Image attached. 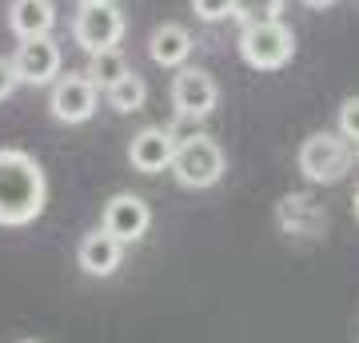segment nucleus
<instances>
[{"label": "nucleus", "instance_id": "25", "mask_svg": "<svg viewBox=\"0 0 359 343\" xmlns=\"http://www.w3.org/2000/svg\"><path fill=\"white\" fill-rule=\"evenodd\" d=\"M25 343H36V339H25Z\"/></svg>", "mask_w": 359, "mask_h": 343}, {"label": "nucleus", "instance_id": "23", "mask_svg": "<svg viewBox=\"0 0 359 343\" xmlns=\"http://www.w3.org/2000/svg\"><path fill=\"white\" fill-rule=\"evenodd\" d=\"M80 4H108V0H80Z\"/></svg>", "mask_w": 359, "mask_h": 343}, {"label": "nucleus", "instance_id": "16", "mask_svg": "<svg viewBox=\"0 0 359 343\" xmlns=\"http://www.w3.org/2000/svg\"><path fill=\"white\" fill-rule=\"evenodd\" d=\"M104 96H108V104H112L120 116H128V112H140L144 104H148V84H144V76L128 72V76L120 80V84H112Z\"/></svg>", "mask_w": 359, "mask_h": 343}, {"label": "nucleus", "instance_id": "15", "mask_svg": "<svg viewBox=\"0 0 359 343\" xmlns=\"http://www.w3.org/2000/svg\"><path fill=\"white\" fill-rule=\"evenodd\" d=\"M132 68L128 60H124V52L120 48H108V52H96V56H88V76L96 88H112V84H120V80L128 76Z\"/></svg>", "mask_w": 359, "mask_h": 343}, {"label": "nucleus", "instance_id": "8", "mask_svg": "<svg viewBox=\"0 0 359 343\" xmlns=\"http://www.w3.org/2000/svg\"><path fill=\"white\" fill-rule=\"evenodd\" d=\"M60 44L52 36H36V40H20L13 64L20 84H32V88H44V84H56L60 80Z\"/></svg>", "mask_w": 359, "mask_h": 343}, {"label": "nucleus", "instance_id": "17", "mask_svg": "<svg viewBox=\"0 0 359 343\" xmlns=\"http://www.w3.org/2000/svg\"><path fill=\"white\" fill-rule=\"evenodd\" d=\"M283 0H236V20L256 25V20H280Z\"/></svg>", "mask_w": 359, "mask_h": 343}, {"label": "nucleus", "instance_id": "2", "mask_svg": "<svg viewBox=\"0 0 359 343\" xmlns=\"http://www.w3.org/2000/svg\"><path fill=\"white\" fill-rule=\"evenodd\" d=\"M355 148L344 132H311L299 144V172L308 184H339L351 172Z\"/></svg>", "mask_w": 359, "mask_h": 343}, {"label": "nucleus", "instance_id": "10", "mask_svg": "<svg viewBox=\"0 0 359 343\" xmlns=\"http://www.w3.org/2000/svg\"><path fill=\"white\" fill-rule=\"evenodd\" d=\"M148 228H152V208H148L140 196L120 191V196H112V200L104 203V231H112L120 243L144 240Z\"/></svg>", "mask_w": 359, "mask_h": 343}, {"label": "nucleus", "instance_id": "14", "mask_svg": "<svg viewBox=\"0 0 359 343\" xmlns=\"http://www.w3.org/2000/svg\"><path fill=\"white\" fill-rule=\"evenodd\" d=\"M8 28H13L20 40L48 36L52 28H56V4H52V0H13V8H8Z\"/></svg>", "mask_w": 359, "mask_h": 343}, {"label": "nucleus", "instance_id": "24", "mask_svg": "<svg viewBox=\"0 0 359 343\" xmlns=\"http://www.w3.org/2000/svg\"><path fill=\"white\" fill-rule=\"evenodd\" d=\"M355 164H359V144H355Z\"/></svg>", "mask_w": 359, "mask_h": 343}, {"label": "nucleus", "instance_id": "4", "mask_svg": "<svg viewBox=\"0 0 359 343\" xmlns=\"http://www.w3.org/2000/svg\"><path fill=\"white\" fill-rule=\"evenodd\" d=\"M224 168H228V160H224V148H219L212 136H192V140H184L176 148V160H172V176L184 184V188H212V184H219V176H224Z\"/></svg>", "mask_w": 359, "mask_h": 343}, {"label": "nucleus", "instance_id": "19", "mask_svg": "<svg viewBox=\"0 0 359 343\" xmlns=\"http://www.w3.org/2000/svg\"><path fill=\"white\" fill-rule=\"evenodd\" d=\"M339 132H344L351 144H359V96H347L339 104Z\"/></svg>", "mask_w": 359, "mask_h": 343}, {"label": "nucleus", "instance_id": "3", "mask_svg": "<svg viewBox=\"0 0 359 343\" xmlns=\"http://www.w3.org/2000/svg\"><path fill=\"white\" fill-rule=\"evenodd\" d=\"M240 56L256 72H280L295 56V36L283 20H256L240 28Z\"/></svg>", "mask_w": 359, "mask_h": 343}, {"label": "nucleus", "instance_id": "6", "mask_svg": "<svg viewBox=\"0 0 359 343\" xmlns=\"http://www.w3.org/2000/svg\"><path fill=\"white\" fill-rule=\"evenodd\" d=\"M96 100H100V88L92 84L88 72H68V76H60L52 84L48 108L60 124H84L96 112Z\"/></svg>", "mask_w": 359, "mask_h": 343}, {"label": "nucleus", "instance_id": "22", "mask_svg": "<svg viewBox=\"0 0 359 343\" xmlns=\"http://www.w3.org/2000/svg\"><path fill=\"white\" fill-rule=\"evenodd\" d=\"M351 212H355V220H359V191H355V200H351Z\"/></svg>", "mask_w": 359, "mask_h": 343}, {"label": "nucleus", "instance_id": "11", "mask_svg": "<svg viewBox=\"0 0 359 343\" xmlns=\"http://www.w3.org/2000/svg\"><path fill=\"white\" fill-rule=\"evenodd\" d=\"M176 136L172 128H140L128 144V160L136 172L144 176H156V172H172V160H176Z\"/></svg>", "mask_w": 359, "mask_h": 343}, {"label": "nucleus", "instance_id": "18", "mask_svg": "<svg viewBox=\"0 0 359 343\" xmlns=\"http://www.w3.org/2000/svg\"><path fill=\"white\" fill-rule=\"evenodd\" d=\"M192 8H196V16H200V20L216 25V20L236 16V0H192Z\"/></svg>", "mask_w": 359, "mask_h": 343}, {"label": "nucleus", "instance_id": "1", "mask_svg": "<svg viewBox=\"0 0 359 343\" xmlns=\"http://www.w3.org/2000/svg\"><path fill=\"white\" fill-rule=\"evenodd\" d=\"M48 200V180L36 156L20 148H0V228H25L40 220Z\"/></svg>", "mask_w": 359, "mask_h": 343}, {"label": "nucleus", "instance_id": "13", "mask_svg": "<svg viewBox=\"0 0 359 343\" xmlns=\"http://www.w3.org/2000/svg\"><path fill=\"white\" fill-rule=\"evenodd\" d=\"M148 56H152L160 68H180V64L192 56V32L176 20L168 25H156L152 36H148Z\"/></svg>", "mask_w": 359, "mask_h": 343}, {"label": "nucleus", "instance_id": "12", "mask_svg": "<svg viewBox=\"0 0 359 343\" xmlns=\"http://www.w3.org/2000/svg\"><path fill=\"white\" fill-rule=\"evenodd\" d=\"M124 248L128 243H120L112 236V231H88L84 240H80V248H76V260H80V267L88 271V276H96V280H108L116 267H120V260H124Z\"/></svg>", "mask_w": 359, "mask_h": 343}, {"label": "nucleus", "instance_id": "20", "mask_svg": "<svg viewBox=\"0 0 359 343\" xmlns=\"http://www.w3.org/2000/svg\"><path fill=\"white\" fill-rule=\"evenodd\" d=\"M16 84H20V76H16V64L13 60H0V100H8L16 92Z\"/></svg>", "mask_w": 359, "mask_h": 343}, {"label": "nucleus", "instance_id": "21", "mask_svg": "<svg viewBox=\"0 0 359 343\" xmlns=\"http://www.w3.org/2000/svg\"><path fill=\"white\" fill-rule=\"evenodd\" d=\"M308 8H327V4H335V0H304Z\"/></svg>", "mask_w": 359, "mask_h": 343}, {"label": "nucleus", "instance_id": "9", "mask_svg": "<svg viewBox=\"0 0 359 343\" xmlns=\"http://www.w3.org/2000/svg\"><path fill=\"white\" fill-rule=\"evenodd\" d=\"M276 224L292 240H316L327 228V212H323V203H316V196H308V191H287L276 203Z\"/></svg>", "mask_w": 359, "mask_h": 343}, {"label": "nucleus", "instance_id": "5", "mask_svg": "<svg viewBox=\"0 0 359 343\" xmlns=\"http://www.w3.org/2000/svg\"><path fill=\"white\" fill-rule=\"evenodd\" d=\"M72 36H76V44L88 52V56L116 48L120 36H124V13L116 8L112 0H108V4H80Z\"/></svg>", "mask_w": 359, "mask_h": 343}, {"label": "nucleus", "instance_id": "7", "mask_svg": "<svg viewBox=\"0 0 359 343\" xmlns=\"http://www.w3.org/2000/svg\"><path fill=\"white\" fill-rule=\"evenodd\" d=\"M172 104L188 120L212 116L219 104V88H216V80H212V72H204V68H180L176 80H172Z\"/></svg>", "mask_w": 359, "mask_h": 343}]
</instances>
